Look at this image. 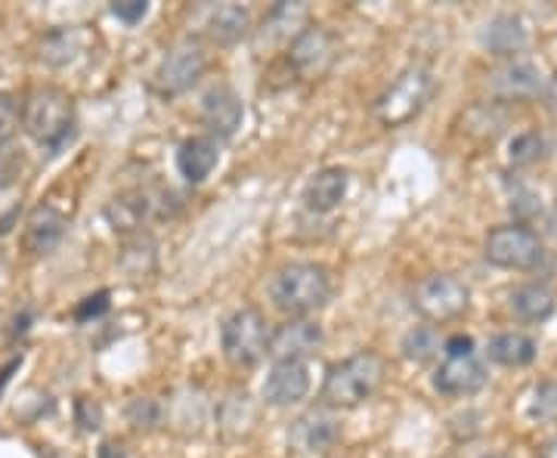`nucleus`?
I'll return each instance as SVG.
<instances>
[{
  "label": "nucleus",
  "instance_id": "1",
  "mask_svg": "<svg viewBox=\"0 0 557 458\" xmlns=\"http://www.w3.org/2000/svg\"><path fill=\"white\" fill-rule=\"evenodd\" d=\"M384 379H387V359L375 350H359L354 357L329 366L319 399L325 409H357L379 394Z\"/></svg>",
  "mask_w": 557,
  "mask_h": 458
},
{
  "label": "nucleus",
  "instance_id": "2",
  "mask_svg": "<svg viewBox=\"0 0 557 458\" xmlns=\"http://www.w3.org/2000/svg\"><path fill=\"white\" fill-rule=\"evenodd\" d=\"M270 298L282 313L307 319L332 298V276L322 263H288L273 276Z\"/></svg>",
  "mask_w": 557,
  "mask_h": 458
},
{
  "label": "nucleus",
  "instance_id": "3",
  "mask_svg": "<svg viewBox=\"0 0 557 458\" xmlns=\"http://www.w3.org/2000/svg\"><path fill=\"white\" fill-rule=\"evenodd\" d=\"M22 131L44 149H60L75 131V102L60 87H35L22 100Z\"/></svg>",
  "mask_w": 557,
  "mask_h": 458
},
{
  "label": "nucleus",
  "instance_id": "4",
  "mask_svg": "<svg viewBox=\"0 0 557 458\" xmlns=\"http://www.w3.org/2000/svg\"><path fill=\"white\" fill-rule=\"evenodd\" d=\"M431 97H434V75L424 65H409L384 87V94L375 100V119L391 131L403 127L424 112Z\"/></svg>",
  "mask_w": 557,
  "mask_h": 458
},
{
  "label": "nucleus",
  "instance_id": "5",
  "mask_svg": "<svg viewBox=\"0 0 557 458\" xmlns=\"http://www.w3.org/2000/svg\"><path fill=\"white\" fill-rule=\"evenodd\" d=\"M483 258L498 270H518V273H536L545 267L548 251L527 223H508L496 226L483 242Z\"/></svg>",
  "mask_w": 557,
  "mask_h": 458
},
{
  "label": "nucleus",
  "instance_id": "6",
  "mask_svg": "<svg viewBox=\"0 0 557 458\" xmlns=\"http://www.w3.org/2000/svg\"><path fill=\"white\" fill-rule=\"evenodd\" d=\"M468 307H471V288L453 273L424 276L412 288V310L431 325L456 322L458 317L468 313Z\"/></svg>",
  "mask_w": 557,
  "mask_h": 458
},
{
  "label": "nucleus",
  "instance_id": "7",
  "mask_svg": "<svg viewBox=\"0 0 557 458\" xmlns=\"http://www.w3.org/2000/svg\"><path fill=\"white\" fill-rule=\"evenodd\" d=\"M267 341H270V325L260 310H236L223 319L220 329V347L223 357L230 359L233 366H255L267 357Z\"/></svg>",
  "mask_w": 557,
  "mask_h": 458
},
{
  "label": "nucleus",
  "instance_id": "8",
  "mask_svg": "<svg viewBox=\"0 0 557 458\" xmlns=\"http://www.w3.org/2000/svg\"><path fill=\"white\" fill-rule=\"evenodd\" d=\"M341 57V40L325 25H307L298 38L288 44V69L300 81L325 78Z\"/></svg>",
  "mask_w": 557,
  "mask_h": 458
},
{
  "label": "nucleus",
  "instance_id": "9",
  "mask_svg": "<svg viewBox=\"0 0 557 458\" xmlns=\"http://www.w3.org/2000/svg\"><path fill=\"white\" fill-rule=\"evenodd\" d=\"M205 72H208V47L199 38H183L164 53L156 81L164 97H180L193 84H199Z\"/></svg>",
  "mask_w": 557,
  "mask_h": 458
},
{
  "label": "nucleus",
  "instance_id": "10",
  "mask_svg": "<svg viewBox=\"0 0 557 458\" xmlns=\"http://www.w3.org/2000/svg\"><path fill=\"white\" fill-rule=\"evenodd\" d=\"M322 341L325 335L313 319H288L270 332L267 357L273 362H307L310 357H317Z\"/></svg>",
  "mask_w": 557,
  "mask_h": 458
},
{
  "label": "nucleus",
  "instance_id": "11",
  "mask_svg": "<svg viewBox=\"0 0 557 458\" xmlns=\"http://www.w3.org/2000/svg\"><path fill=\"white\" fill-rule=\"evenodd\" d=\"M341 437V424L338 419L332 416V409H310V412H304L295 424H292V431H288V443H292V449H298V453H307V456H317V453H329Z\"/></svg>",
  "mask_w": 557,
  "mask_h": 458
},
{
  "label": "nucleus",
  "instance_id": "12",
  "mask_svg": "<svg viewBox=\"0 0 557 458\" xmlns=\"http://www.w3.org/2000/svg\"><path fill=\"white\" fill-rule=\"evenodd\" d=\"M65 226H69L65 211H60V208L50 205V201L38 205V208L28 214L25 230H22V245H25V251L35 255V258L50 255V251L62 242V236H65Z\"/></svg>",
  "mask_w": 557,
  "mask_h": 458
},
{
  "label": "nucleus",
  "instance_id": "13",
  "mask_svg": "<svg viewBox=\"0 0 557 458\" xmlns=\"http://www.w3.org/2000/svg\"><path fill=\"white\" fill-rule=\"evenodd\" d=\"M245 109H242L239 94L233 87H214L201 100V121L211 134V140H230L242 127Z\"/></svg>",
  "mask_w": 557,
  "mask_h": 458
},
{
  "label": "nucleus",
  "instance_id": "14",
  "mask_svg": "<svg viewBox=\"0 0 557 458\" xmlns=\"http://www.w3.org/2000/svg\"><path fill=\"white\" fill-rule=\"evenodd\" d=\"M486 384V366L474 357H443L434 372V387L443 397H471Z\"/></svg>",
  "mask_w": 557,
  "mask_h": 458
},
{
  "label": "nucleus",
  "instance_id": "15",
  "mask_svg": "<svg viewBox=\"0 0 557 458\" xmlns=\"http://www.w3.org/2000/svg\"><path fill=\"white\" fill-rule=\"evenodd\" d=\"M310 394V366L307 362H273L263 381V399L270 406H295Z\"/></svg>",
  "mask_w": 557,
  "mask_h": 458
},
{
  "label": "nucleus",
  "instance_id": "16",
  "mask_svg": "<svg viewBox=\"0 0 557 458\" xmlns=\"http://www.w3.org/2000/svg\"><path fill=\"white\" fill-rule=\"evenodd\" d=\"M542 87H545L542 69L530 60L505 62L496 75H493V90H496V97H502V100L508 102L533 100V97L542 94Z\"/></svg>",
  "mask_w": 557,
  "mask_h": 458
},
{
  "label": "nucleus",
  "instance_id": "17",
  "mask_svg": "<svg viewBox=\"0 0 557 458\" xmlns=\"http://www.w3.org/2000/svg\"><path fill=\"white\" fill-rule=\"evenodd\" d=\"M347 189H350V174L344 168H322L307 183L304 201H307L310 211L329 214V211H335L341 201L347 199Z\"/></svg>",
  "mask_w": 557,
  "mask_h": 458
},
{
  "label": "nucleus",
  "instance_id": "18",
  "mask_svg": "<svg viewBox=\"0 0 557 458\" xmlns=\"http://www.w3.org/2000/svg\"><path fill=\"white\" fill-rule=\"evenodd\" d=\"M530 40V32L520 16H511V13H502V16H493L483 28V47L496 57H505V60H515L520 50L527 47Z\"/></svg>",
  "mask_w": 557,
  "mask_h": 458
},
{
  "label": "nucleus",
  "instance_id": "19",
  "mask_svg": "<svg viewBox=\"0 0 557 458\" xmlns=\"http://www.w3.org/2000/svg\"><path fill=\"white\" fill-rule=\"evenodd\" d=\"M218 161V140H211V137H193V140H186L180 146L177 171L189 180V183H205V180L214 174Z\"/></svg>",
  "mask_w": 557,
  "mask_h": 458
},
{
  "label": "nucleus",
  "instance_id": "20",
  "mask_svg": "<svg viewBox=\"0 0 557 458\" xmlns=\"http://www.w3.org/2000/svg\"><path fill=\"white\" fill-rule=\"evenodd\" d=\"M508 307H511V313H515L520 322H545V319L555 317L557 298L548 285H542V282H527V285H520V288L511 292Z\"/></svg>",
  "mask_w": 557,
  "mask_h": 458
},
{
  "label": "nucleus",
  "instance_id": "21",
  "mask_svg": "<svg viewBox=\"0 0 557 458\" xmlns=\"http://www.w3.org/2000/svg\"><path fill=\"white\" fill-rule=\"evenodd\" d=\"M251 32V10L242 3H223L208 20V38L218 47H233Z\"/></svg>",
  "mask_w": 557,
  "mask_h": 458
},
{
  "label": "nucleus",
  "instance_id": "22",
  "mask_svg": "<svg viewBox=\"0 0 557 458\" xmlns=\"http://www.w3.org/2000/svg\"><path fill=\"white\" fill-rule=\"evenodd\" d=\"M486 354L493 362L505 366V369H523L530 362H536L539 344L523 332H502L496 338L490 341Z\"/></svg>",
  "mask_w": 557,
  "mask_h": 458
},
{
  "label": "nucleus",
  "instance_id": "23",
  "mask_svg": "<svg viewBox=\"0 0 557 458\" xmlns=\"http://www.w3.org/2000/svg\"><path fill=\"white\" fill-rule=\"evenodd\" d=\"M307 20H310L307 3H276L263 20V38L270 44L273 40H288L292 44L307 28Z\"/></svg>",
  "mask_w": 557,
  "mask_h": 458
},
{
  "label": "nucleus",
  "instance_id": "24",
  "mask_svg": "<svg viewBox=\"0 0 557 458\" xmlns=\"http://www.w3.org/2000/svg\"><path fill=\"white\" fill-rule=\"evenodd\" d=\"M84 50V32L81 28H57L40 44V60L50 65H69Z\"/></svg>",
  "mask_w": 557,
  "mask_h": 458
},
{
  "label": "nucleus",
  "instance_id": "25",
  "mask_svg": "<svg viewBox=\"0 0 557 458\" xmlns=\"http://www.w3.org/2000/svg\"><path fill=\"white\" fill-rule=\"evenodd\" d=\"M440 350H443V338L434 325H416L403 338V354L412 362H431L434 357H440Z\"/></svg>",
  "mask_w": 557,
  "mask_h": 458
},
{
  "label": "nucleus",
  "instance_id": "26",
  "mask_svg": "<svg viewBox=\"0 0 557 458\" xmlns=\"http://www.w3.org/2000/svg\"><path fill=\"white\" fill-rule=\"evenodd\" d=\"M545 152H548V140L539 131H523L508 146V161L515 168H530V164L545 159Z\"/></svg>",
  "mask_w": 557,
  "mask_h": 458
},
{
  "label": "nucleus",
  "instance_id": "27",
  "mask_svg": "<svg viewBox=\"0 0 557 458\" xmlns=\"http://www.w3.org/2000/svg\"><path fill=\"white\" fill-rule=\"evenodd\" d=\"M22 127V102L13 94H0V149L20 134Z\"/></svg>",
  "mask_w": 557,
  "mask_h": 458
},
{
  "label": "nucleus",
  "instance_id": "28",
  "mask_svg": "<svg viewBox=\"0 0 557 458\" xmlns=\"http://www.w3.org/2000/svg\"><path fill=\"white\" fill-rule=\"evenodd\" d=\"M127 421H131L137 431H152V428H159V421H161L159 403H156L152 397L131 399V406H127Z\"/></svg>",
  "mask_w": 557,
  "mask_h": 458
},
{
  "label": "nucleus",
  "instance_id": "29",
  "mask_svg": "<svg viewBox=\"0 0 557 458\" xmlns=\"http://www.w3.org/2000/svg\"><path fill=\"white\" fill-rule=\"evenodd\" d=\"M112 13H115L124 25H137V22L146 20L149 3H146V0H115V3H112Z\"/></svg>",
  "mask_w": 557,
  "mask_h": 458
},
{
  "label": "nucleus",
  "instance_id": "30",
  "mask_svg": "<svg viewBox=\"0 0 557 458\" xmlns=\"http://www.w3.org/2000/svg\"><path fill=\"white\" fill-rule=\"evenodd\" d=\"M75 412H78V424L81 431H97L102 424V409L100 403H94L90 397H81L78 406H75Z\"/></svg>",
  "mask_w": 557,
  "mask_h": 458
},
{
  "label": "nucleus",
  "instance_id": "31",
  "mask_svg": "<svg viewBox=\"0 0 557 458\" xmlns=\"http://www.w3.org/2000/svg\"><path fill=\"white\" fill-rule=\"evenodd\" d=\"M106 310H109V292H100V295H90V298L81 300L78 310H75V319H78V322H87V319L102 317Z\"/></svg>",
  "mask_w": 557,
  "mask_h": 458
},
{
  "label": "nucleus",
  "instance_id": "32",
  "mask_svg": "<svg viewBox=\"0 0 557 458\" xmlns=\"http://www.w3.org/2000/svg\"><path fill=\"white\" fill-rule=\"evenodd\" d=\"M536 416L539 419H557V387L542 384L536 391Z\"/></svg>",
  "mask_w": 557,
  "mask_h": 458
},
{
  "label": "nucleus",
  "instance_id": "33",
  "mask_svg": "<svg viewBox=\"0 0 557 458\" xmlns=\"http://www.w3.org/2000/svg\"><path fill=\"white\" fill-rule=\"evenodd\" d=\"M474 338L471 335H453V338L443 341V357L456 359V357H474Z\"/></svg>",
  "mask_w": 557,
  "mask_h": 458
},
{
  "label": "nucleus",
  "instance_id": "34",
  "mask_svg": "<svg viewBox=\"0 0 557 458\" xmlns=\"http://www.w3.org/2000/svg\"><path fill=\"white\" fill-rule=\"evenodd\" d=\"M542 109L548 112V119L557 121V72L542 87Z\"/></svg>",
  "mask_w": 557,
  "mask_h": 458
},
{
  "label": "nucleus",
  "instance_id": "35",
  "mask_svg": "<svg viewBox=\"0 0 557 458\" xmlns=\"http://www.w3.org/2000/svg\"><path fill=\"white\" fill-rule=\"evenodd\" d=\"M548 226H552V233L557 236V201H555V208H552V214H548Z\"/></svg>",
  "mask_w": 557,
  "mask_h": 458
},
{
  "label": "nucleus",
  "instance_id": "36",
  "mask_svg": "<svg viewBox=\"0 0 557 458\" xmlns=\"http://www.w3.org/2000/svg\"><path fill=\"white\" fill-rule=\"evenodd\" d=\"M486 458H508V456H486Z\"/></svg>",
  "mask_w": 557,
  "mask_h": 458
}]
</instances>
